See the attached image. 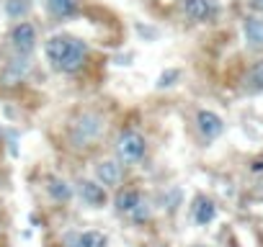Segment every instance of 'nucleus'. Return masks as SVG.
<instances>
[{"label": "nucleus", "mask_w": 263, "mask_h": 247, "mask_svg": "<svg viewBox=\"0 0 263 247\" xmlns=\"http://www.w3.org/2000/svg\"><path fill=\"white\" fill-rule=\"evenodd\" d=\"M101 118L96 116V113H85L75 127H72V142L78 145V147H83V145H88L90 139H96L98 137V132H101Z\"/></svg>", "instance_id": "obj_2"}, {"label": "nucleus", "mask_w": 263, "mask_h": 247, "mask_svg": "<svg viewBox=\"0 0 263 247\" xmlns=\"http://www.w3.org/2000/svg\"><path fill=\"white\" fill-rule=\"evenodd\" d=\"M96 175H98V180L103 186H119V180H121V165L114 162V160H103V162L96 165Z\"/></svg>", "instance_id": "obj_9"}, {"label": "nucleus", "mask_w": 263, "mask_h": 247, "mask_svg": "<svg viewBox=\"0 0 263 247\" xmlns=\"http://www.w3.org/2000/svg\"><path fill=\"white\" fill-rule=\"evenodd\" d=\"M80 198L88 203V206H93V209H98V206H103L106 203V188L101 186V183H93V180H80Z\"/></svg>", "instance_id": "obj_8"}, {"label": "nucleus", "mask_w": 263, "mask_h": 247, "mask_svg": "<svg viewBox=\"0 0 263 247\" xmlns=\"http://www.w3.org/2000/svg\"><path fill=\"white\" fill-rule=\"evenodd\" d=\"M196 123H199V132H201L206 139H217V137L222 134V129H224L222 118H219L214 111H206V108L196 113Z\"/></svg>", "instance_id": "obj_6"}, {"label": "nucleus", "mask_w": 263, "mask_h": 247, "mask_svg": "<svg viewBox=\"0 0 263 247\" xmlns=\"http://www.w3.org/2000/svg\"><path fill=\"white\" fill-rule=\"evenodd\" d=\"M242 31H245V39L253 49H263V18H255V16L245 18Z\"/></svg>", "instance_id": "obj_10"}, {"label": "nucleus", "mask_w": 263, "mask_h": 247, "mask_svg": "<svg viewBox=\"0 0 263 247\" xmlns=\"http://www.w3.org/2000/svg\"><path fill=\"white\" fill-rule=\"evenodd\" d=\"M145 150H147L145 137L140 132H132V129L124 132L116 142V155L121 162H140L145 157Z\"/></svg>", "instance_id": "obj_1"}, {"label": "nucleus", "mask_w": 263, "mask_h": 247, "mask_svg": "<svg viewBox=\"0 0 263 247\" xmlns=\"http://www.w3.org/2000/svg\"><path fill=\"white\" fill-rule=\"evenodd\" d=\"M183 11L191 21L206 24L217 16V3L214 0H183Z\"/></svg>", "instance_id": "obj_4"}, {"label": "nucleus", "mask_w": 263, "mask_h": 247, "mask_svg": "<svg viewBox=\"0 0 263 247\" xmlns=\"http://www.w3.org/2000/svg\"><path fill=\"white\" fill-rule=\"evenodd\" d=\"M70 44H72V36H52V39L47 42L44 52H47L49 62L54 65V70L60 67V62H62V59H65V54L70 52Z\"/></svg>", "instance_id": "obj_7"}, {"label": "nucleus", "mask_w": 263, "mask_h": 247, "mask_svg": "<svg viewBox=\"0 0 263 247\" xmlns=\"http://www.w3.org/2000/svg\"><path fill=\"white\" fill-rule=\"evenodd\" d=\"M11 42H13L16 52L29 54V52L36 47V29H34L31 24L21 21V24H16V26H13V31H11Z\"/></svg>", "instance_id": "obj_3"}, {"label": "nucleus", "mask_w": 263, "mask_h": 247, "mask_svg": "<svg viewBox=\"0 0 263 247\" xmlns=\"http://www.w3.org/2000/svg\"><path fill=\"white\" fill-rule=\"evenodd\" d=\"M214 214H217L214 201H209V198H199V201H196V206H194V219H196L199 227H206V224L214 219Z\"/></svg>", "instance_id": "obj_11"}, {"label": "nucleus", "mask_w": 263, "mask_h": 247, "mask_svg": "<svg viewBox=\"0 0 263 247\" xmlns=\"http://www.w3.org/2000/svg\"><path fill=\"white\" fill-rule=\"evenodd\" d=\"M106 244H108L106 234H103V232H96V229L83 232V234L78 237V247H106Z\"/></svg>", "instance_id": "obj_13"}, {"label": "nucleus", "mask_w": 263, "mask_h": 247, "mask_svg": "<svg viewBox=\"0 0 263 247\" xmlns=\"http://www.w3.org/2000/svg\"><path fill=\"white\" fill-rule=\"evenodd\" d=\"M85 57H88V47L80 42V39H72V44H70V52L65 54V59L60 62V72H78L80 67H83V62H85Z\"/></svg>", "instance_id": "obj_5"}, {"label": "nucleus", "mask_w": 263, "mask_h": 247, "mask_svg": "<svg viewBox=\"0 0 263 247\" xmlns=\"http://www.w3.org/2000/svg\"><path fill=\"white\" fill-rule=\"evenodd\" d=\"M147 216H150V209H147V203H142V201H140V203H137V209L132 211V219H135V221H145Z\"/></svg>", "instance_id": "obj_20"}, {"label": "nucleus", "mask_w": 263, "mask_h": 247, "mask_svg": "<svg viewBox=\"0 0 263 247\" xmlns=\"http://www.w3.org/2000/svg\"><path fill=\"white\" fill-rule=\"evenodd\" d=\"M181 77V72L178 70H168V72H163L160 75V80H158V88H171L176 80Z\"/></svg>", "instance_id": "obj_18"}, {"label": "nucleus", "mask_w": 263, "mask_h": 247, "mask_svg": "<svg viewBox=\"0 0 263 247\" xmlns=\"http://www.w3.org/2000/svg\"><path fill=\"white\" fill-rule=\"evenodd\" d=\"M21 59H13V65H8V72H6V80H8V85H13V83H18L24 75H26V70H29V59H24V65H18Z\"/></svg>", "instance_id": "obj_15"}, {"label": "nucleus", "mask_w": 263, "mask_h": 247, "mask_svg": "<svg viewBox=\"0 0 263 247\" xmlns=\"http://www.w3.org/2000/svg\"><path fill=\"white\" fill-rule=\"evenodd\" d=\"M47 191H49V196H52L54 201H70V196H72L70 186H67L65 180H60V178H52L49 186H47Z\"/></svg>", "instance_id": "obj_14"}, {"label": "nucleus", "mask_w": 263, "mask_h": 247, "mask_svg": "<svg viewBox=\"0 0 263 247\" xmlns=\"http://www.w3.org/2000/svg\"><path fill=\"white\" fill-rule=\"evenodd\" d=\"M47 3L57 16H70L75 11V0H47Z\"/></svg>", "instance_id": "obj_17"}, {"label": "nucleus", "mask_w": 263, "mask_h": 247, "mask_svg": "<svg viewBox=\"0 0 263 247\" xmlns=\"http://www.w3.org/2000/svg\"><path fill=\"white\" fill-rule=\"evenodd\" d=\"M248 88H253V90H263V59L255 62V65L248 70Z\"/></svg>", "instance_id": "obj_16"}, {"label": "nucleus", "mask_w": 263, "mask_h": 247, "mask_svg": "<svg viewBox=\"0 0 263 247\" xmlns=\"http://www.w3.org/2000/svg\"><path fill=\"white\" fill-rule=\"evenodd\" d=\"M140 201H142L140 191H121V193L116 196V211H119V214H132V211L137 209Z\"/></svg>", "instance_id": "obj_12"}, {"label": "nucleus", "mask_w": 263, "mask_h": 247, "mask_svg": "<svg viewBox=\"0 0 263 247\" xmlns=\"http://www.w3.org/2000/svg\"><path fill=\"white\" fill-rule=\"evenodd\" d=\"M29 11V3H18V0H8V13L13 16V18H18L21 13H26Z\"/></svg>", "instance_id": "obj_19"}]
</instances>
